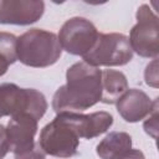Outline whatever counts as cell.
<instances>
[{"mask_svg": "<svg viewBox=\"0 0 159 159\" xmlns=\"http://www.w3.org/2000/svg\"><path fill=\"white\" fill-rule=\"evenodd\" d=\"M14 158L15 159H45L46 154L42 150V148L40 147V144L36 143L31 149L22 152L20 154H14Z\"/></svg>", "mask_w": 159, "mask_h": 159, "instance_id": "cell-17", "label": "cell"}, {"mask_svg": "<svg viewBox=\"0 0 159 159\" xmlns=\"http://www.w3.org/2000/svg\"><path fill=\"white\" fill-rule=\"evenodd\" d=\"M132 58L133 51L128 37L118 32L99 34L92 50L83 56V61L94 67L123 66Z\"/></svg>", "mask_w": 159, "mask_h": 159, "instance_id": "cell-5", "label": "cell"}, {"mask_svg": "<svg viewBox=\"0 0 159 159\" xmlns=\"http://www.w3.org/2000/svg\"><path fill=\"white\" fill-rule=\"evenodd\" d=\"M128 89V81L123 72L116 70L102 71V97L101 102L113 104Z\"/></svg>", "mask_w": 159, "mask_h": 159, "instance_id": "cell-12", "label": "cell"}, {"mask_svg": "<svg viewBox=\"0 0 159 159\" xmlns=\"http://www.w3.org/2000/svg\"><path fill=\"white\" fill-rule=\"evenodd\" d=\"M117 159H145L144 154L142 150L139 149H129L127 152H124L123 154H120Z\"/></svg>", "mask_w": 159, "mask_h": 159, "instance_id": "cell-19", "label": "cell"}, {"mask_svg": "<svg viewBox=\"0 0 159 159\" xmlns=\"http://www.w3.org/2000/svg\"><path fill=\"white\" fill-rule=\"evenodd\" d=\"M62 53L58 37L42 29H30L17 37V60L29 67L43 68L56 63Z\"/></svg>", "mask_w": 159, "mask_h": 159, "instance_id": "cell-2", "label": "cell"}, {"mask_svg": "<svg viewBox=\"0 0 159 159\" xmlns=\"http://www.w3.org/2000/svg\"><path fill=\"white\" fill-rule=\"evenodd\" d=\"M144 130L152 135L154 139H157V133H158V99L153 107V111L149 113L148 119L144 122Z\"/></svg>", "mask_w": 159, "mask_h": 159, "instance_id": "cell-15", "label": "cell"}, {"mask_svg": "<svg viewBox=\"0 0 159 159\" xmlns=\"http://www.w3.org/2000/svg\"><path fill=\"white\" fill-rule=\"evenodd\" d=\"M9 150H10V148H9L6 128L0 124V159H4Z\"/></svg>", "mask_w": 159, "mask_h": 159, "instance_id": "cell-18", "label": "cell"}, {"mask_svg": "<svg viewBox=\"0 0 159 159\" xmlns=\"http://www.w3.org/2000/svg\"><path fill=\"white\" fill-rule=\"evenodd\" d=\"M137 24L128 37L132 51L147 58H157L159 53V24L158 16L149 5L143 4L137 10Z\"/></svg>", "mask_w": 159, "mask_h": 159, "instance_id": "cell-6", "label": "cell"}, {"mask_svg": "<svg viewBox=\"0 0 159 159\" xmlns=\"http://www.w3.org/2000/svg\"><path fill=\"white\" fill-rule=\"evenodd\" d=\"M0 55L4 56L10 65L17 60V37L15 35L0 31Z\"/></svg>", "mask_w": 159, "mask_h": 159, "instance_id": "cell-14", "label": "cell"}, {"mask_svg": "<svg viewBox=\"0 0 159 159\" xmlns=\"http://www.w3.org/2000/svg\"><path fill=\"white\" fill-rule=\"evenodd\" d=\"M47 109V101L37 89L21 88L15 83L0 84V117L30 114L40 120Z\"/></svg>", "mask_w": 159, "mask_h": 159, "instance_id": "cell-3", "label": "cell"}, {"mask_svg": "<svg viewBox=\"0 0 159 159\" xmlns=\"http://www.w3.org/2000/svg\"><path fill=\"white\" fill-rule=\"evenodd\" d=\"M73 127L80 138L92 139L106 133L113 124V116L106 111L82 114L80 112H61Z\"/></svg>", "mask_w": 159, "mask_h": 159, "instance_id": "cell-10", "label": "cell"}, {"mask_svg": "<svg viewBox=\"0 0 159 159\" xmlns=\"http://www.w3.org/2000/svg\"><path fill=\"white\" fill-rule=\"evenodd\" d=\"M98 30L84 17H71L60 29L58 41L66 52L75 56H84L94 46L98 39Z\"/></svg>", "mask_w": 159, "mask_h": 159, "instance_id": "cell-7", "label": "cell"}, {"mask_svg": "<svg viewBox=\"0 0 159 159\" xmlns=\"http://www.w3.org/2000/svg\"><path fill=\"white\" fill-rule=\"evenodd\" d=\"M39 144L45 154L56 158H71L77 154L80 137L63 114L57 113L52 122L41 129Z\"/></svg>", "mask_w": 159, "mask_h": 159, "instance_id": "cell-4", "label": "cell"}, {"mask_svg": "<svg viewBox=\"0 0 159 159\" xmlns=\"http://www.w3.org/2000/svg\"><path fill=\"white\" fill-rule=\"evenodd\" d=\"M132 148V137L125 132H111L97 145L96 152L101 159H117Z\"/></svg>", "mask_w": 159, "mask_h": 159, "instance_id": "cell-13", "label": "cell"}, {"mask_svg": "<svg viewBox=\"0 0 159 159\" xmlns=\"http://www.w3.org/2000/svg\"><path fill=\"white\" fill-rule=\"evenodd\" d=\"M9 66H10V62H9L4 56H1V55H0V77H1V76H4V75L6 73V71H7Z\"/></svg>", "mask_w": 159, "mask_h": 159, "instance_id": "cell-20", "label": "cell"}, {"mask_svg": "<svg viewBox=\"0 0 159 159\" xmlns=\"http://www.w3.org/2000/svg\"><path fill=\"white\" fill-rule=\"evenodd\" d=\"M37 119L30 114H19L11 117L6 125V134L9 140V148L14 154H20L31 149L35 142V134L37 133Z\"/></svg>", "mask_w": 159, "mask_h": 159, "instance_id": "cell-9", "label": "cell"}, {"mask_svg": "<svg viewBox=\"0 0 159 159\" xmlns=\"http://www.w3.org/2000/svg\"><path fill=\"white\" fill-rule=\"evenodd\" d=\"M145 83L154 88L158 87V58H154L145 68L144 72Z\"/></svg>", "mask_w": 159, "mask_h": 159, "instance_id": "cell-16", "label": "cell"}, {"mask_svg": "<svg viewBox=\"0 0 159 159\" xmlns=\"http://www.w3.org/2000/svg\"><path fill=\"white\" fill-rule=\"evenodd\" d=\"M157 99L152 101L150 97L142 89L128 88L118 98V101L116 102V107L119 116L125 122L135 123L149 116Z\"/></svg>", "mask_w": 159, "mask_h": 159, "instance_id": "cell-11", "label": "cell"}, {"mask_svg": "<svg viewBox=\"0 0 159 159\" xmlns=\"http://www.w3.org/2000/svg\"><path fill=\"white\" fill-rule=\"evenodd\" d=\"M102 71L84 61L76 62L66 72V84L53 94L52 108L56 113L82 112L101 102Z\"/></svg>", "mask_w": 159, "mask_h": 159, "instance_id": "cell-1", "label": "cell"}, {"mask_svg": "<svg viewBox=\"0 0 159 159\" xmlns=\"http://www.w3.org/2000/svg\"><path fill=\"white\" fill-rule=\"evenodd\" d=\"M45 2L41 0H0V24L26 26L41 19Z\"/></svg>", "mask_w": 159, "mask_h": 159, "instance_id": "cell-8", "label": "cell"}]
</instances>
